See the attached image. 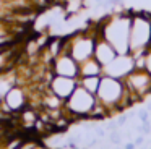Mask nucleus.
<instances>
[{"label": "nucleus", "instance_id": "1", "mask_svg": "<svg viewBox=\"0 0 151 149\" xmlns=\"http://www.w3.org/2000/svg\"><path fill=\"white\" fill-rule=\"evenodd\" d=\"M133 10H124L120 13L106 16L102 21L96 24L98 34L102 36L117 54H130V24Z\"/></svg>", "mask_w": 151, "mask_h": 149}, {"label": "nucleus", "instance_id": "2", "mask_svg": "<svg viewBox=\"0 0 151 149\" xmlns=\"http://www.w3.org/2000/svg\"><path fill=\"white\" fill-rule=\"evenodd\" d=\"M96 99L107 109L109 117H112V113L122 112L133 105V100L130 99V94L125 87L124 80H117L112 76H106V74L101 76Z\"/></svg>", "mask_w": 151, "mask_h": 149}, {"label": "nucleus", "instance_id": "3", "mask_svg": "<svg viewBox=\"0 0 151 149\" xmlns=\"http://www.w3.org/2000/svg\"><path fill=\"white\" fill-rule=\"evenodd\" d=\"M151 47V13L146 10L133 11L130 24V55L133 58L145 55Z\"/></svg>", "mask_w": 151, "mask_h": 149}, {"label": "nucleus", "instance_id": "4", "mask_svg": "<svg viewBox=\"0 0 151 149\" xmlns=\"http://www.w3.org/2000/svg\"><path fill=\"white\" fill-rule=\"evenodd\" d=\"M96 36H98V28L85 29V31H78L72 36H67L63 52H68L78 63H81V62L91 58L94 54Z\"/></svg>", "mask_w": 151, "mask_h": 149}, {"label": "nucleus", "instance_id": "5", "mask_svg": "<svg viewBox=\"0 0 151 149\" xmlns=\"http://www.w3.org/2000/svg\"><path fill=\"white\" fill-rule=\"evenodd\" d=\"M96 102V94H91L89 91H86L85 87H81L78 84L76 89L72 92V96L65 100L63 109L65 113L70 117L72 120H78V118H88V115L91 113V110L94 109Z\"/></svg>", "mask_w": 151, "mask_h": 149}, {"label": "nucleus", "instance_id": "6", "mask_svg": "<svg viewBox=\"0 0 151 149\" xmlns=\"http://www.w3.org/2000/svg\"><path fill=\"white\" fill-rule=\"evenodd\" d=\"M124 83L133 104L145 100L151 94V74L145 68H135L133 71H130L124 78Z\"/></svg>", "mask_w": 151, "mask_h": 149}, {"label": "nucleus", "instance_id": "7", "mask_svg": "<svg viewBox=\"0 0 151 149\" xmlns=\"http://www.w3.org/2000/svg\"><path fill=\"white\" fill-rule=\"evenodd\" d=\"M133 70H135L133 57H132L130 54H124V55L119 54L111 63H107V65L102 67V74L117 78V80H124V78Z\"/></svg>", "mask_w": 151, "mask_h": 149}, {"label": "nucleus", "instance_id": "8", "mask_svg": "<svg viewBox=\"0 0 151 149\" xmlns=\"http://www.w3.org/2000/svg\"><path fill=\"white\" fill-rule=\"evenodd\" d=\"M52 73L59 76H67V78H80V63L68 54L62 52L52 60Z\"/></svg>", "mask_w": 151, "mask_h": 149}, {"label": "nucleus", "instance_id": "9", "mask_svg": "<svg viewBox=\"0 0 151 149\" xmlns=\"http://www.w3.org/2000/svg\"><path fill=\"white\" fill-rule=\"evenodd\" d=\"M78 86V80L76 78H67V76H59L54 74L49 81V89L52 91L55 96H59L62 100H67L72 92Z\"/></svg>", "mask_w": 151, "mask_h": 149}, {"label": "nucleus", "instance_id": "10", "mask_svg": "<svg viewBox=\"0 0 151 149\" xmlns=\"http://www.w3.org/2000/svg\"><path fill=\"white\" fill-rule=\"evenodd\" d=\"M4 104L8 107L10 112H20L23 110L24 107L28 105V96H26V91L20 86H12L8 89V92L5 94V100Z\"/></svg>", "mask_w": 151, "mask_h": 149}, {"label": "nucleus", "instance_id": "11", "mask_svg": "<svg viewBox=\"0 0 151 149\" xmlns=\"http://www.w3.org/2000/svg\"><path fill=\"white\" fill-rule=\"evenodd\" d=\"M117 50H115L114 47H112L111 44H109L107 41H106L102 36H96V44H94V54H93V57L96 58V60L99 62V63L104 67V65L111 63L112 60H114L115 57H117Z\"/></svg>", "mask_w": 151, "mask_h": 149}, {"label": "nucleus", "instance_id": "12", "mask_svg": "<svg viewBox=\"0 0 151 149\" xmlns=\"http://www.w3.org/2000/svg\"><path fill=\"white\" fill-rule=\"evenodd\" d=\"M80 76H102V65L94 57L80 63Z\"/></svg>", "mask_w": 151, "mask_h": 149}, {"label": "nucleus", "instance_id": "13", "mask_svg": "<svg viewBox=\"0 0 151 149\" xmlns=\"http://www.w3.org/2000/svg\"><path fill=\"white\" fill-rule=\"evenodd\" d=\"M99 83H101V76H80L78 78V84L81 87H85L86 91H89L91 94L98 92Z\"/></svg>", "mask_w": 151, "mask_h": 149}, {"label": "nucleus", "instance_id": "14", "mask_svg": "<svg viewBox=\"0 0 151 149\" xmlns=\"http://www.w3.org/2000/svg\"><path fill=\"white\" fill-rule=\"evenodd\" d=\"M109 141L115 146H120L122 143V133L119 130H114V131H109Z\"/></svg>", "mask_w": 151, "mask_h": 149}, {"label": "nucleus", "instance_id": "15", "mask_svg": "<svg viewBox=\"0 0 151 149\" xmlns=\"http://www.w3.org/2000/svg\"><path fill=\"white\" fill-rule=\"evenodd\" d=\"M137 115H138V118H140V122H141V123L150 122V110H148V109H141L140 112L137 113Z\"/></svg>", "mask_w": 151, "mask_h": 149}, {"label": "nucleus", "instance_id": "16", "mask_svg": "<svg viewBox=\"0 0 151 149\" xmlns=\"http://www.w3.org/2000/svg\"><path fill=\"white\" fill-rule=\"evenodd\" d=\"M145 70L151 74V49L146 52V55H145Z\"/></svg>", "mask_w": 151, "mask_h": 149}, {"label": "nucleus", "instance_id": "17", "mask_svg": "<svg viewBox=\"0 0 151 149\" xmlns=\"http://www.w3.org/2000/svg\"><path fill=\"white\" fill-rule=\"evenodd\" d=\"M151 133V122H145V123H141V135H150Z\"/></svg>", "mask_w": 151, "mask_h": 149}, {"label": "nucleus", "instance_id": "18", "mask_svg": "<svg viewBox=\"0 0 151 149\" xmlns=\"http://www.w3.org/2000/svg\"><path fill=\"white\" fill-rule=\"evenodd\" d=\"M107 131H114V130H119V125H117V120H109L107 122V126H106Z\"/></svg>", "mask_w": 151, "mask_h": 149}, {"label": "nucleus", "instance_id": "19", "mask_svg": "<svg viewBox=\"0 0 151 149\" xmlns=\"http://www.w3.org/2000/svg\"><path fill=\"white\" fill-rule=\"evenodd\" d=\"M132 141L135 143V146H137V148H140V146H143V143H145V135L137 136V138H135V139H132Z\"/></svg>", "mask_w": 151, "mask_h": 149}, {"label": "nucleus", "instance_id": "20", "mask_svg": "<svg viewBox=\"0 0 151 149\" xmlns=\"http://www.w3.org/2000/svg\"><path fill=\"white\" fill-rule=\"evenodd\" d=\"M127 122H128V117H127V115H124V113H120V115L117 117V125H119V126L125 125Z\"/></svg>", "mask_w": 151, "mask_h": 149}, {"label": "nucleus", "instance_id": "21", "mask_svg": "<svg viewBox=\"0 0 151 149\" xmlns=\"http://www.w3.org/2000/svg\"><path fill=\"white\" fill-rule=\"evenodd\" d=\"M124 149H137V146H135L133 141H128V143H125V144H124Z\"/></svg>", "mask_w": 151, "mask_h": 149}, {"label": "nucleus", "instance_id": "22", "mask_svg": "<svg viewBox=\"0 0 151 149\" xmlns=\"http://www.w3.org/2000/svg\"><path fill=\"white\" fill-rule=\"evenodd\" d=\"M33 149H47L46 144H39V143H36V144L33 146Z\"/></svg>", "mask_w": 151, "mask_h": 149}, {"label": "nucleus", "instance_id": "23", "mask_svg": "<svg viewBox=\"0 0 151 149\" xmlns=\"http://www.w3.org/2000/svg\"><path fill=\"white\" fill-rule=\"evenodd\" d=\"M146 109H148V110H150V112H151V102H148V104H146Z\"/></svg>", "mask_w": 151, "mask_h": 149}, {"label": "nucleus", "instance_id": "24", "mask_svg": "<svg viewBox=\"0 0 151 149\" xmlns=\"http://www.w3.org/2000/svg\"><path fill=\"white\" fill-rule=\"evenodd\" d=\"M138 149H148V148H146V146H140Z\"/></svg>", "mask_w": 151, "mask_h": 149}, {"label": "nucleus", "instance_id": "25", "mask_svg": "<svg viewBox=\"0 0 151 149\" xmlns=\"http://www.w3.org/2000/svg\"><path fill=\"white\" fill-rule=\"evenodd\" d=\"M117 149H124V146H117Z\"/></svg>", "mask_w": 151, "mask_h": 149}, {"label": "nucleus", "instance_id": "26", "mask_svg": "<svg viewBox=\"0 0 151 149\" xmlns=\"http://www.w3.org/2000/svg\"><path fill=\"white\" fill-rule=\"evenodd\" d=\"M150 49H151V47H150Z\"/></svg>", "mask_w": 151, "mask_h": 149}]
</instances>
